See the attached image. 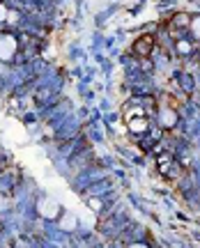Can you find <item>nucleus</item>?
Masks as SVG:
<instances>
[{"label": "nucleus", "mask_w": 200, "mask_h": 248, "mask_svg": "<svg viewBox=\"0 0 200 248\" xmlns=\"http://www.w3.org/2000/svg\"><path fill=\"white\" fill-rule=\"evenodd\" d=\"M152 46H154V39L148 35V37H140L138 42L133 44V51L138 55H143V58H148V55L152 53Z\"/></svg>", "instance_id": "1"}]
</instances>
